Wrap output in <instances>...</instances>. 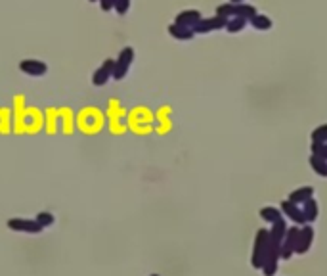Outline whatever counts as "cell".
<instances>
[{"instance_id":"cell-8","label":"cell","mask_w":327,"mask_h":276,"mask_svg":"<svg viewBox=\"0 0 327 276\" xmlns=\"http://www.w3.org/2000/svg\"><path fill=\"white\" fill-rule=\"evenodd\" d=\"M36 223L42 226V230L44 228H48V226H52L54 224V215H52L50 211H40L38 215H36V219H34Z\"/></svg>"},{"instance_id":"cell-19","label":"cell","mask_w":327,"mask_h":276,"mask_svg":"<svg viewBox=\"0 0 327 276\" xmlns=\"http://www.w3.org/2000/svg\"><path fill=\"white\" fill-rule=\"evenodd\" d=\"M151 276H159V275H151Z\"/></svg>"},{"instance_id":"cell-13","label":"cell","mask_w":327,"mask_h":276,"mask_svg":"<svg viewBox=\"0 0 327 276\" xmlns=\"http://www.w3.org/2000/svg\"><path fill=\"white\" fill-rule=\"evenodd\" d=\"M169 31H171L174 36H178V38H189V36H191V33H189L186 27H182V25H172Z\"/></svg>"},{"instance_id":"cell-2","label":"cell","mask_w":327,"mask_h":276,"mask_svg":"<svg viewBox=\"0 0 327 276\" xmlns=\"http://www.w3.org/2000/svg\"><path fill=\"white\" fill-rule=\"evenodd\" d=\"M132 60H134V50H132L130 46H126L124 50H120L119 58H117V62H115V68H113V79L120 81V79L128 73Z\"/></svg>"},{"instance_id":"cell-9","label":"cell","mask_w":327,"mask_h":276,"mask_svg":"<svg viewBox=\"0 0 327 276\" xmlns=\"http://www.w3.org/2000/svg\"><path fill=\"white\" fill-rule=\"evenodd\" d=\"M310 196H312V188H302V190H298V192H293V194H291V202H293V204L306 202V200H310Z\"/></svg>"},{"instance_id":"cell-18","label":"cell","mask_w":327,"mask_h":276,"mask_svg":"<svg viewBox=\"0 0 327 276\" xmlns=\"http://www.w3.org/2000/svg\"><path fill=\"white\" fill-rule=\"evenodd\" d=\"M90 2H96V0H90Z\"/></svg>"},{"instance_id":"cell-1","label":"cell","mask_w":327,"mask_h":276,"mask_svg":"<svg viewBox=\"0 0 327 276\" xmlns=\"http://www.w3.org/2000/svg\"><path fill=\"white\" fill-rule=\"evenodd\" d=\"M268 242H270V234L268 230H260L257 234V240H255V251H253V267L260 269L266 253H268Z\"/></svg>"},{"instance_id":"cell-7","label":"cell","mask_w":327,"mask_h":276,"mask_svg":"<svg viewBox=\"0 0 327 276\" xmlns=\"http://www.w3.org/2000/svg\"><path fill=\"white\" fill-rule=\"evenodd\" d=\"M283 209L289 213V217H291L293 221H297V223H304V221H306V219H304V213H302L300 209H297V207L293 206V202L283 204Z\"/></svg>"},{"instance_id":"cell-15","label":"cell","mask_w":327,"mask_h":276,"mask_svg":"<svg viewBox=\"0 0 327 276\" xmlns=\"http://www.w3.org/2000/svg\"><path fill=\"white\" fill-rule=\"evenodd\" d=\"M312 165L316 167V171H318V172H322V174H327L326 163H324V161H320L318 157H312Z\"/></svg>"},{"instance_id":"cell-12","label":"cell","mask_w":327,"mask_h":276,"mask_svg":"<svg viewBox=\"0 0 327 276\" xmlns=\"http://www.w3.org/2000/svg\"><path fill=\"white\" fill-rule=\"evenodd\" d=\"M302 213H304V219H306V221H314V219L318 217V215H316V213H318V207H316V204H314L312 200H308V202H306V207L302 209Z\"/></svg>"},{"instance_id":"cell-5","label":"cell","mask_w":327,"mask_h":276,"mask_svg":"<svg viewBox=\"0 0 327 276\" xmlns=\"http://www.w3.org/2000/svg\"><path fill=\"white\" fill-rule=\"evenodd\" d=\"M113 68H115V62H113V60L103 62L102 68H98L96 73L92 75V83L96 86H103L109 81V77H113Z\"/></svg>"},{"instance_id":"cell-11","label":"cell","mask_w":327,"mask_h":276,"mask_svg":"<svg viewBox=\"0 0 327 276\" xmlns=\"http://www.w3.org/2000/svg\"><path fill=\"white\" fill-rule=\"evenodd\" d=\"M260 215H262V219H264V221H270V223H275V221H279V219H281V217H279V211H277V209H272V207H270V209H268V207H266V209H262V211H260Z\"/></svg>"},{"instance_id":"cell-3","label":"cell","mask_w":327,"mask_h":276,"mask_svg":"<svg viewBox=\"0 0 327 276\" xmlns=\"http://www.w3.org/2000/svg\"><path fill=\"white\" fill-rule=\"evenodd\" d=\"M6 226L14 232H25V234H38L42 232V226L36 223V221H31V219H10Z\"/></svg>"},{"instance_id":"cell-6","label":"cell","mask_w":327,"mask_h":276,"mask_svg":"<svg viewBox=\"0 0 327 276\" xmlns=\"http://www.w3.org/2000/svg\"><path fill=\"white\" fill-rule=\"evenodd\" d=\"M312 238H314V230L310 226H304L298 232V240H297V245H295V253H306L310 243H312Z\"/></svg>"},{"instance_id":"cell-17","label":"cell","mask_w":327,"mask_h":276,"mask_svg":"<svg viewBox=\"0 0 327 276\" xmlns=\"http://www.w3.org/2000/svg\"><path fill=\"white\" fill-rule=\"evenodd\" d=\"M326 135H327V127H324V129H320V131L314 135V138H316V140H326V138H324Z\"/></svg>"},{"instance_id":"cell-4","label":"cell","mask_w":327,"mask_h":276,"mask_svg":"<svg viewBox=\"0 0 327 276\" xmlns=\"http://www.w3.org/2000/svg\"><path fill=\"white\" fill-rule=\"evenodd\" d=\"M19 69H21V73H25L29 77H40L48 71V66L40 60H23L19 64Z\"/></svg>"},{"instance_id":"cell-16","label":"cell","mask_w":327,"mask_h":276,"mask_svg":"<svg viewBox=\"0 0 327 276\" xmlns=\"http://www.w3.org/2000/svg\"><path fill=\"white\" fill-rule=\"evenodd\" d=\"M100 6H102L103 12H109L115 6V0H100Z\"/></svg>"},{"instance_id":"cell-14","label":"cell","mask_w":327,"mask_h":276,"mask_svg":"<svg viewBox=\"0 0 327 276\" xmlns=\"http://www.w3.org/2000/svg\"><path fill=\"white\" fill-rule=\"evenodd\" d=\"M113 8L117 10L119 16H124V14L128 12V8H130V0H115V6H113Z\"/></svg>"},{"instance_id":"cell-10","label":"cell","mask_w":327,"mask_h":276,"mask_svg":"<svg viewBox=\"0 0 327 276\" xmlns=\"http://www.w3.org/2000/svg\"><path fill=\"white\" fill-rule=\"evenodd\" d=\"M262 273L266 276H274L275 271H277V261L275 259H264V263H262Z\"/></svg>"}]
</instances>
